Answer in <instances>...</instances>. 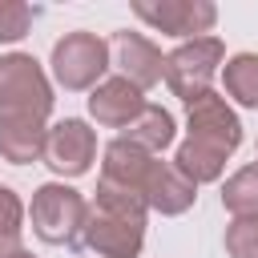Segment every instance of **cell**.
Here are the masks:
<instances>
[{
    "label": "cell",
    "instance_id": "obj_1",
    "mask_svg": "<svg viewBox=\"0 0 258 258\" xmlns=\"http://www.w3.org/2000/svg\"><path fill=\"white\" fill-rule=\"evenodd\" d=\"M145 214L149 206L137 194L97 181V198L85 214L77 246H85L97 258H137L145 246Z\"/></svg>",
    "mask_w": 258,
    "mask_h": 258
},
{
    "label": "cell",
    "instance_id": "obj_2",
    "mask_svg": "<svg viewBox=\"0 0 258 258\" xmlns=\"http://www.w3.org/2000/svg\"><path fill=\"white\" fill-rule=\"evenodd\" d=\"M85 214H89L85 194L64 181H44L32 189L28 222H32V234L48 246H77L85 230Z\"/></svg>",
    "mask_w": 258,
    "mask_h": 258
},
{
    "label": "cell",
    "instance_id": "obj_3",
    "mask_svg": "<svg viewBox=\"0 0 258 258\" xmlns=\"http://www.w3.org/2000/svg\"><path fill=\"white\" fill-rule=\"evenodd\" d=\"M52 81L64 89V93H93L105 73H109V40H101L97 32H64L56 44H52Z\"/></svg>",
    "mask_w": 258,
    "mask_h": 258
},
{
    "label": "cell",
    "instance_id": "obj_4",
    "mask_svg": "<svg viewBox=\"0 0 258 258\" xmlns=\"http://www.w3.org/2000/svg\"><path fill=\"white\" fill-rule=\"evenodd\" d=\"M226 64V44L210 32V36H194L181 40L173 52H165V85L173 97H181L185 105L202 93H210L214 77Z\"/></svg>",
    "mask_w": 258,
    "mask_h": 258
},
{
    "label": "cell",
    "instance_id": "obj_5",
    "mask_svg": "<svg viewBox=\"0 0 258 258\" xmlns=\"http://www.w3.org/2000/svg\"><path fill=\"white\" fill-rule=\"evenodd\" d=\"M52 81L32 52L0 56V113H52Z\"/></svg>",
    "mask_w": 258,
    "mask_h": 258
},
{
    "label": "cell",
    "instance_id": "obj_6",
    "mask_svg": "<svg viewBox=\"0 0 258 258\" xmlns=\"http://www.w3.org/2000/svg\"><path fill=\"white\" fill-rule=\"evenodd\" d=\"M133 16L161 36L194 40V36H210V28L218 24V4H210V0H133Z\"/></svg>",
    "mask_w": 258,
    "mask_h": 258
},
{
    "label": "cell",
    "instance_id": "obj_7",
    "mask_svg": "<svg viewBox=\"0 0 258 258\" xmlns=\"http://www.w3.org/2000/svg\"><path fill=\"white\" fill-rule=\"evenodd\" d=\"M56 177H85L97 161V133L89 129V121L81 117H64L56 125H48L44 137V157H40Z\"/></svg>",
    "mask_w": 258,
    "mask_h": 258
},
{
    "label": "cell",
    "instance_id": "obj_8",
    "mask_svg": "<svg viewBox=\"0 0 258 258\" xmlns=\"http://www.w3.org/2000/svg\"><path fill=\"white\" fill-rule=\"evenodd\" d=\"M185 129H189V141H202V145H210L226 157L242 145V121L230 109V101L214 89L185 105Z\"/></svg>",
    "mask_w": 258,
    "mask_h": 258
},
{
    "label": "cell",
    "instance_id": "obj_9",
    "mask_svg": "<svg viewBox=\"0 0 258 258\" xmlns=\"http://www.w3.org/2000/svg\"><path fill=\"white\" fill-rule=\"evenodd\" d=\"M109 69H117V77H125L133 89H153L157 81H165V52L141 36V32H113L109 36Z\"/></svg>",
    "mask_w": 258,
    "mask_h": 258
},
{
    "label": "cell",
    "instance_id": "obj_10",
    "mask_svg": "<svg viewBox=\"0 0 258 258\" xmlns=\"http://www.w3.org/2000/svg\"><path fill=\"white\" fill-rule=\"evenodd\" d=\"M153 161L157 157H149V153H141L137 145H129V141H109L105 145V153H101V177L97 181H105V185H117V189H129V194H137L141 202H145V181H149V173H153Z\"/></svg>",
    "mask_w": 258,
    "mask_h": 258
},
{
    "label": "cell",
    "instance_id": "obj_11",
    "mask_svg": "<svg viewBox=\"0 0 258 258\" xmlns=\"http://www.w3.org/2000/svg\"><path fill=\"white\" fill-rule=\"evenodd\" d=\"M145 109L141 89H133L125 77H105L93 93H89V117L105 129H125L137 113Z\"/></svg>",
    "mask_w": 258,
    "mask_h": 258
},
{
    "label": "cell",
    "instance_id": "obj_12",
    "mask_svg": "<svg viewBox=\"0 0 258 258\" xmlns=\"http://www.w3.org/2000/svg\"><path fill=\"white\" fill-rule=\"evenodd\" d=\"M48 125L36 113H0V157L12 165H28L44 157Z\"/></svg>",
    "mask_w": 258,
    "mask_h": 258
},
{
    "label": "cell",
    "instance_id": "obj_13",
    "mask_svg": "<svg viewBox=\"0 0 258 258\" xmlns=\"http://www.w3.org/2000/svg\"><path fill=\"white\" fill-rule=\"evenodd\" d=\"M198 202V185L173 169V161H153V173L145 181V206L161 218H177Z\"/></svg>",
    "mask_w": 258,
    "mask_h": 258
},
{
    "label": "cell",
    "instance_id": "obj_14",
    "mask_svg": "<svg viewBox=\"0 0 258 258\" xmlns=\"http://www.w3.org/2000/svg\"><path fill=\"white\" fill-rule=\"evenodd\" d=\"M173 137H177V125H173V113L169 109H161V105H149L145 101V109L121 129V141H129V145H137L141 153H149V157H157L161 149H169L173 145Z\"/></svg>",
    "mask_w": 258,
    "mask_h": 258
},
{
    "label": "cell",
    "instance_id": "obj_15",
    "mask_svg": "<svg viewBox=\"0 0 258 258\" xmlns=\"http://www.w3.org/2000/svg\"><path fill=\"white\" fill-rule=\"evenodd\" d=\"M173 169H177L181 177H189L194 185H206V181H218V177L226 173V153H218V149L185 137V141L177 145V153H173Z\"/></svg>",
    "mask_w": 258,
    "mask_h": 258
},
{
    "label": "cell",
    "instance_id": "obj_16",
    "mask_svg": "<svg viewBox=\"0 0 258 258\" xmlns=\"http://www.w3.org/2000/svg\"><path fill=\"white\" fill-rule=\"evenodd\" d=\"M226 97H234L242 109H258V52H234L222 64Z\"/></svg>",
    "mask_w": 258,
    "mask_h": 258
},
{
    "label": "cell",
    "instance_id": "obj_17",
    "mask_svg": "<svg viewBox=\"0 0 258 258\" xmlns=\"http://www.w3.org/2000/svg\"><path fill=\"white\" fill-rule=\"evenodd\" d=\"M222 206L234 218H258V161L234 169L222 185Z\"/></svg>",
    "mask_w": 258,
    "mask_h": 258
},
{
    "label": "cell",
    "instance_id": "obj_18",
    "mask_svg": "<svg viewBox=\"0 0 258 258\" xmlns=\"http://www.w3.org/2000/svg\"><path fill=\"white\" fill-rule=\"evenodd\" d=\"M24 250V202L12 185H0V258Z\"/></svg>",
    "mask_w": 258,
    "mask_h": 258
},
{
    "label": "cell",
    "instance_id": "obj_19",
    "mask_svg": "<svg viewBox=\"0 0 258 258\" xmlns=\"http://www.w3.org/2000/svg\"><path fill=\"white\" fill-rule=\"evenodd\" d=\"M36 8H28L24 0H0V44H16L28 36Z\"/></svg>",
    "mask_w": 258,
    "mask_h": 258
},
{
    "label": "cell",
    "instance_id": "obj_20",
    "mask_svg": "<svg viewBox=\"0 0 258 258\" xmlns=\"http://www.w3.org/2000/svg\"><path fill=\"white\" fill-rule=\"evenodd\" d=\"M226 254L230 258H258V218H230Z\"/></svg>",
    "mask_w": 258,
    "mask_h": 258
},
{
    "label": "cell",
    "instance_id": "obj_21",
    "mask_svg": "<svg viewBox=\"0 0 258 258\" xmlns=\"http://www.w3.org/2000/svg\"><path fill=\"white\" fill-rule=\"evenodd\" d=\"M12 258H36V254H28V250H16V254H12Z\"/></svg>",
    "mask_w": 258,
    "mask_h": 258
}]
</instances>
